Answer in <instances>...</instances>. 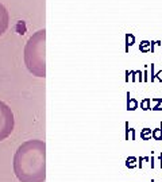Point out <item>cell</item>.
Wrapping results in <instances>:
<instances>
[{
  "instance_id": "2",
  "label": "cell",
  "mask_w": 162,
  "mask_h": 182,
  "mask_svg": "<svg viewBox=\"0 0 162 182\" xmlns=\"http://www.w3.org/2000/svg\"><path fill=\"white\" fill-rule=\"evenodd\" d=\"M14 126H15V120H14L11 108L6 103L0 101V142L12 134Z\"/></svg>"
},
{
  "instance_id": "12",
  "label": "cell",
  "mask_w": 162,
  "mask_h": 182,
  "mask_svg": "<svg viewBox=\"0 0 162 182\" xmlns=\"http://www.w3.org/2000/svg\"><path fill=\"white\" fill-rule=\"evenodd\" d=\"M134 162H135V158H134V157L128 158V159H127V166H128V167H134Z\"/></svg>"
},
{
  "instance_id": "1",
  "label": "cell",
  "mask_w": 162,
  "mask_h": 182,
  "mask_svg": "<svg viewBox=\"0 0 162 182\" xmlns=\"http://www.w3.org/2000/svg\"><path fill=\"white\" fill-rule=\"evenodd\" d=\"M14 173L19 182H45L46 146L40 140H27L14 155Z\"/></svg>"
},
{
  "instance_id": "9",
  "label": "cell",
  "mask_w": 162,
  "mask_h": 182,
  "mask_svg": "<svg viewBox=\"0 0 162 182\" xmlns=\"http://www.w3.org/2000/svg\"><path fill=\"white\" fill-rule=\"evenodd\" d=\"M153 100V101H157V105L154 107V108H153V109H154V111H161V104H162V99H151Z\"/></svg>"
},
{
  "instance_id": "8",
  "label": "cell",
  "mask_w": 162,
  "mask_h": 182,
  "mask_svg": "<svg viewBox=\"0 0 162 182\" xmlns=\"http://www.w3.org/2000/svg\"><path fill=\"white\" fill-rule=\"evenodd\" d=\"M151 103V99H145L141 103V107L142 109H145V111H147V109H150V107H148V104Z\"/></svg>"
},
{
  "instance_id": "3",
  "label": "cell",
  "mask_w": 162,
  "mask_h": 182,
  "mask_svg": "<svg viewBox=\"0 0 162 182\" xmlns=\"http://www.w3.org/2000/svg\"><path fill=\"white\" fill-rule=\"evenodd\" d=\"M7 23H8V15L7 11L2 4H0V35H2L7 29Z\"/></svg>"
},
{
  "instance_id": "6",
  "label": "cell",
  "mask_w": 162,
  "mask_h": 182,
  "mask_svg": "<svg viewBox=\"0 0 162 182\" xmlns=\"http://www.w3.org/2000/svg\"><path fill=\"white\" fill-rule=\"evenodd\" d=\"M151 136L154 138L155 140H162V123H161V127L159 128H157V130H154L151 132Z\"/></svg>"
},
{
  "instance_id": "4",
  "label": "cell",
  "mask_w": 162,
  "mask_h": 182,
  "mask_svg": "<svg viewBox=\"0 0 162 182\" xmlns=\"http://www.w3.org/2000/svg\"><path fill=\"white\" fill-rule=\"evenodd\" d=\"M127 109L128 111H135L138 108V101L135 99H131L130 97V93H127Z\"/></svg>"
},
{
  "instance_id": "7",
  "label": "cell",
  "mask_w": 162,
  "mask_h": 182,
  "mask_svg": "<svg viewBox=\"0 0 162 182\" xmlns=\"http://www.w3.org/2000/svg\"><path fill=\"white\" fill-rule=\"evenodd\" d=\"M139 50L143 51V53L150 51V42H148V40H143V42H141V45H139Z\"/></svg>"
},
{
  "instance_id": "13",
  "label": "cell",
  "mask_w": 162,
  "mask_h": 182,
  "mask_svg": "<svg viewBox=\"0 0 162 182\" xmlns=\"http://www.w3.org/2000/svg\"><path fill=\"white\" fill-rule=\"evenodd\" d=\"M130 131H131V128H130L128 123H126V140H128V134H130Z\"/></svg>"
},
{
  "instance_id": "10",
  "label": "cell",
  "mask_w": 162,
  "mask_h": 182,
  "mask_svg": "<svg viewBox=\"0 0 162 182\" xmlns=\"http://www.w3.org/2000/svg\"><path fill=\"white\" fill-rule=\"evenodd\" d=\"M148 135H151V130H148V128H145V130L142 131V134H141V136H142L143 139H147Z\"/></svg>"
},
{
  "instance_id": "11",
  "label": "cell",
  "mask_w": 162,
  "mask_h": 182,
  "mask_svg": "<svg viewBox=\"0 0 162 182\" xmlns=\"http://www.w3.org/2000/svg\"><path fill=\"white\" fill-rule=\"evenodd\" d=\"M18 30H19V34H24V26H23V22H19V24H18Z\"/></svg>"
},
{
  "instance_id": "5",
  "label": "cell",
  "mask_w": 162,
  "mask_h": 182,
  "mask_svg": "<svg viewBox=\"0 0 162 182\" xmlns=\"http://www.w3.org/2000/svg\"><path fill=\"white\" fill-rule=\"evenodd\" d=\"M135 43V36L132 34H126V51H128V47Z\"/></svg>"
}]
</instances>
